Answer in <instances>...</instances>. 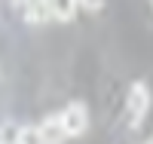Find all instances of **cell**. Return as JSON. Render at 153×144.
Here are the masks:
<instances>
[{"instance_id": "obj_6", "label": "cell", "mask_w": 153, "mask_h": 144, "mask_svg": "<svg viewBox=\"0 0 153 144\" xmlns=\"http://www.w3.org/2000/svg\"><path fill=\"white\" fill-rule=\"evenodd\" d=\"M0 144H22V126H16L12 120H6L3 129H0Z\"/></svg>"}, {"instance_id": "obj_5", "label": "cell", "mask_w": 153, "mask_h": 144, "mask_svg": "<svg viewBox=\"0 0 153 144\" xmlns=\"http://www.w3.org/2000/svg\"><path fill=\"white\" fill-rule=\"evenodd\" d=\"M76 3H80V0H49L52 19H58V22H71L74 12H76Z\"/></svg>"}, {"instance_id": "obj_1", "label": "cell", "mask_w": 153, "mask_h": 144, "mask_svg": "<svg viewBox=\"0 0 153 144\" xmlns=\"http://www.w3.org/2000/svg\"><path fill=\"white\" fill-rule=\"evenodd\" d=\"M147 107H150V92H147V83H135L129 89V101H126V110H129V123L138 129L147 116Z\"/></svg>"}, {"instance_id": "obj_8", "label": "cell", "mask_w": 153, "mask_h": 144, "mask_svg": "<svg viewBox=\"0 0 153 144\" xmlns=\"http://www.w3.org/2000/svg\"><path fill=\"white\" fill-rule=\"evenodd\" d=\"M80 3H83V6L89 9V12H98L101 6H104V0H80Z\"/></svg>"}, {"instance_id": "obj_7", "label": "cell", "mask_w": 153, "mask_h": 144, "mask_svg": "<svg viewBox=\"0 0 153 144\" xmlns=\"http://www.w3.org/2000/svg\"><path fill=\"white\" fill-rule=\"evenodd\" d=\"M22 144H46L40 126H22Z\"/></svg>"}, {"instance_id": "obj_3", "label": "cell", "mask_w": 153, "mask_h": 144, "mask_svg": "<svg viewBox=\"0 0 153 144\" xmlns=\"http://www.w3.org/2000/svg\"><path fill=\"white\" fill-rule=\"evenodd\" d=\"M40 132H43L46 144H61L65 138H71V135H68V129H65V120H61V113L46 116V120L40 123Z\"/></svg>"}, {"instance_id": "obj_9", "label": "cell", "mask_w": 153, "mask_h": 144, "mask_svg": "<svg viewBox=\"0 0 153 144\" xmlns=\"http://www.w3.org/2000/svg\"><path fill=\"white\" fill-rule=\"evenodd\" d=\"M147 144H153V138H150V141H147Z\"/></svg>"}, {"instance_id": "obj_2", "label": "cell", "mask_w": 153, "mask_h": 144, "mask_svg": "<svg viewBox=\"0 0 153 144\" xmlns=\"http://www.w3.org/2000/svg\"><path fill=\"white\" fill-rule=\"evenodd\" d=\"M61 120H65V129H68V135H71V138L83 135V132H86V126H89L86 104H83V101H71L68 107L61 110Z\"/></svg>"}, {"instance_id": "obj_4", "label": "cell", "mask_w": 153, "mask_h": 144, "mask_svg": "<svg viewBox=\"0 0 153 144\" xmlns=\"http://www.w3.org/2000/svg\"><path fill=\"white\" fill-rule=\"evenodd\" d=\"M22 3H25V19L31 25H43L46 19H52L49 0H22Z\"/></svg>"}]
</instances>
